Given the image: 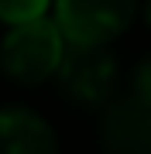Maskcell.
Instances as JSON below:
<instances>
[{"label": "cell", "instance_id": "1", "mask_svg": "<svg viewBox=\"0 0 151 154\" xmlns=\"http://www.w3.org/2000/svg\"><path fill=\"white\" fill-rule=\"evenodd\" d=\"M62 51H65L62 28L38 17V21L11 28V34L0 45V65H4V72L11 79H17L24 86H34V82L58 72Z\"/></svg>", "mask_w": 151, "mask_h": 154}, {"label": "cell", "instance_id": "2", "mask_svg": "<svg viewBox=\"0 0 151 154\" xmlns=\"http://www.w3.org/2000/svg\"><path fill=\"white\" fill-rule=\"evenodd\" d=\"M58 82L76 103L100 106L113 96L117 86V62L106 41H72L65 38V51L58 62Z\"/></svg>", "mask_w": 151, "mask_h": 154}, {"label": "cell", "instance_id": "3", "mask_svg": "<svg viewBox=\"0 0 151 154\" xmlns=\"http://www.w3.org/2000/svg\"><path fill=\"white\" fill-rule=\"evenodd\" d=\"M137 0H55V24L72 41H110L127 28Z\"/></svg>", "mask_w": 151, "mask_h": 154}, {"label": "cell", "instance_id": "4", "mask_svg": "<svg viewBox=\"0 0 151 154\" xmlns=\"http://www.w3.org/2000/svg\"><path fill=\"white\" fill-rule=\"evenodd\" d=\"M103 147L106 154H151V96L131 93L113 99L103 116Z\"/></svg>", "mask_w": 151, "mask_h": 154}, {"label": "cell", "instance_id": "5", "mask_svg": "<svg viewBox=\"0 0 151 154\" xmlns=\"http://www.w3.org/2000/svg\"><path fill=\"white\" fill-rule=\"evenodd\" d=\"M0 154H58L55 134L34 110L4 106L0 110Z\"/></svg>", "mask_w": 151, "mask_h": 154}, {"label": "cell", "instance_id": "6", "mask_svg": "<svg viewBox=\"0 0 151 154\" xmlns=\"http://www.w3.org/2000/svg\"><path fill=\"white\" fill-rule=\"evenodd\" d=\"M48 11V0H0V21L14 24H28V21H38L45 17Z\"/></svg>", "mask_w": 151, "mask_h": 154}, {"label": "cell", "instance_id": "7", "mask_svg": "<svg viewBox=\"0 0 151 154\" xmlns=\"http://www.w3.org/2000/svg\"><path fill=\"white\" fill-rule=\"evenodd\" d=\"M148 24H151V0H148Z\"/></svg>", "mask_w": 151, "mask_h": 154}]
</instances>
